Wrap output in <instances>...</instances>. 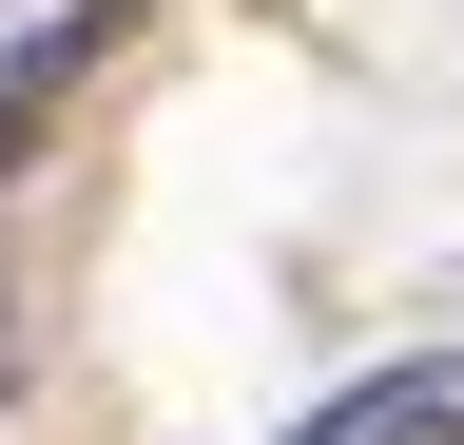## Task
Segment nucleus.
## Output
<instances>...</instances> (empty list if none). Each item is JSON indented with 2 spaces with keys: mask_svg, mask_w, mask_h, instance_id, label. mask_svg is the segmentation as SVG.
Listing matches in <instances>:
<instances>
[{
  "mask_svg": "<svg viewBox=\"0 0 464 445\" xmlns=\"http://www.w3.org/2000/svg\"><path fill=\"white\" fill-rule=\"evenodd\" d=\"M116 39H136V0H39V20H20V39H0V194H20V175H39V136H58V117H78V78L116 59Z\"/></svg>",
  "mask_w": 464,
  "mask_h": 445,
  "instance_id": "nucleus-1",
  "label": "nucleus"
},
{
  "mask_svg": "<svg viewBox=\"0 0 464 445\" xmlns=\"http://www.w3.org/2000/svg\"><path fill=\"white\" fill-rule=\"evenodd\" d=\"M310 445H464V368H387V387H348Z\"/></svg>",
  "mask_w": 464,
  "mask_h": 445,
  "instance_id": "nucleus-2",
  "label": "nucleus"
}]
</instances>
